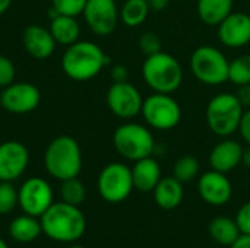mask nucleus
<instances>
[{
	"label": "nucleus",
	"mask_w": 250,
	"mask_h": 248,
	"mask_svg": "<svg viewBox=\"0 0 250 248\" xmlns=\"http://www.w3.org/2000/svg\"><path fill=\"white\" fill-rule=\"evenodd\" d=\"M0 248H9V246H7V243L0 237Z\"/></svg>",
	"instance_id": "obj_41"
},
{
	"label": "nucleus",
	"mask_w": 250,
	"mask_h": 248,
	"mask_svg": "<svg viewBox=\"0 0 250 248\" xmlns=\"http://www.w3.org/2000/svg\"><path fill=\"white\" fill-rule=\"evenodd\" d=\"M141 115L149 129L170 132L182 121V107L171 94L154 92L144 99Z\"/></svg>",
	"instance_id": "obj_8"
},
{
	"label": "nucleus",
	"mask_w": 250,
	"mask_h": 248,
	"mask_svg": "<svg viewBox=\"0 0 250 248\" xmlns=\"http://www.w3.org/2000/svg\"><path fill=\"white\" fill-rule=\"evenodd\" d=\"M113 146L116 152L132 162L152 156L155 152V139L146 124L125 121L113 133Z\"/></svg>",
	"instance_id": "obj_5"
},
{
	"label": "nucleus",
	"mask_w": 250,
	"mask_h": 248,
	"mask_svg": "<svg viewBox=\"0 0 250 248\" xmlns=\"http://www.w3.org/2000/svg\"><path fill=\"white\" fill-rule=\"evenodd\" d=\"M18 206V190L10 181H0V215L13 212Z\"/></svg>",
	"instance_id": "obj_29"
},
{
	"label": "nucleus",
	"mask_w": 250,
	"mask_h": 248,
	"mask_svg": "<svg viewBox=\"0 0 250 248\" xmlns=\"http://www.w3.org/2000/svg\"><path fill=\"white\" fill-rule=\"evenodd\" d=\"M236 222H237V227L242 234L250 235V202L245 203L239 209V212L236 215Z\"/></svg>",
	"instance_id": "obj_33"
},
{
	"label": "nucleus",
	"mask_w": 250,
	"mask_h": 248,
	"mask_svg": "<svg viewBox=\"0 0 250 248\" xmlns=\"http://www.w3.org/2000/svg\"><path fill=\"white\" fill-rule=\"evenodd\" d=\"M245 108L236 94L221 92L212 96L205 110L208 129L218 137H230L239 130Z\"/></svg>",
	"instance_id": "obj_6"
},
{
	"label": "nucleus",
	"mask_w": 250,
	"mask_h": 248,
	"mask_svg": "<svg viewBox=\"0 0 250 248\" xmlns=\"http://www.w3.org/2000/svg\"><path fill=\"white\" fill-rule=\"evenodd\" d=\"M199 168H201L199 161L195 156L183 155V156L177 158L173 165V177L176 180H179L182 184L190 183L192 180H195L198 177Z\"/></svg>",
	"instance_id": "obj_26"
},
{
	"label": "nucleus",
	"mask_w": 250,
	"mask_h": 248,
	"mask_svg": "<svg viewBox=\"0 0 250 248\" xmlns=\"http://www.w3.org/2000/svg\"><path fill=\"white\" fill-rule=\"evenodd\" d=\"M116 1H120V0H116Z\"/></svg>",
	"instance_id": "obj_43"
},
{
	"label": "nucleus",
	"mask_w": 250,
	"mask_h": 248,
	"mask_svg": "<svg viewBox=\"0 0 250 248\" xmlns=\"http://www.w3.org/2000/svg\"><path fill=\"white\" fill-rule=\"evenodd\" d=\"M230 248H250V235L242 234Z\"/></svg>",
	"instance_id": "obj_38"
},
{
	"label": "nucleus",
	"mask_w": 250,
	"mask_h": 248,
	"mask_svg": "<svg viewBox=\"0 0 250 248\" xmlns=\"http://www.w3.org/2000/svg\"><path fill=\"white\" fill-rule=\"evenodd\" d=\"M97 189L100 196L108 203L125 202L133 187L132 168L123 162H110L98 174Z\"/></svg>",
	"instance_id": "obj_9"
},
{
	"label": "nucleus",
	"mask_w": 250,
	"mask_h": 248,
	"mask_svg": "<svg viewBox=\"0 0 250 248\" xmlns=\"http://www.w3.org/2000/svg\"><path fill=\"white\" fill-rule=\"evenodd\" d=\"M22 45L31 57L37 60H45L53 56L57 42L54 41L48 28L31 23L22 31Z\"/></svg>",
	"instance_id": "obj_17"
},
{
	"label": "nucleus",
	"mask_w": 250,
	"mask_h": 248,
	"mask_svg": "<svg viewBox=\"0 0 250 248\" xmlns=\"http://www.w3.org/2000/svg\"><path fill=\"white\" fill-rule=\"evenodd\" d=\"M151 7L148 0H123L122 7L119 9L120 20L127 28L141 26L149 16Z\"/></svg>",
	"instance_id": "obj_25"
},
{
	"label": "nucleus",
	"mask_w": 250,
	"mask_h": 248,
	"mask_svg": "<svg viewBox=\"0 0 250 248\" xmlns=\"http://www.w3.org/2000/svg\"><path fill=\"white\" fill-rule=\"evenodd\" d=\"M13 0H0V16H3L12 6Z\"/></svg>",
	"instance_id": "obj_40"
},
{
	"label": "nucleus",
	"mask_w": 250,
	"mask_h": 248,
	"mask_svg": "<svg viewBox=\"0 0 250 248\" xmlns=\"http://www.w3.org/2000/svg\"><path fill=\"white\" fill-rule=\"evenodd\" d=\"M67 248H85V247H82V246H78V244H75V246H70V247H67Z\"/></svg>",
	"instance_id": "obj_42"
},
{
	"label": "nucleus",
	"mask_w": 250,
	"mask_h": 248,
	"mask_svg": "<svg viewBox=\"0 0 250 248\" xmlns=\"http://www.w3.org/2000/svg\"><path fill=\"white\" fill-rule=\"evenodd\" d=\"M237 132L240 133V136H242V139L246 142V145H250V108L245 110Z\"/></svg>",
	"instance_id": "obj_34"
},
{
	"label": "nucleus",
	"mask_w": 250,
	"mask_h": 248,
	"mask_svg": "<svg viewBox=\"0 0 250 248\" xmlns=\"http://www.w3.org/2000/svg\"><path fill=\"white\" fill-rule=\"evenodd\" d=\"M53 203V189L42 177H31L18 189V206L26 215L40 218Z\"/></svg>",
	"instance_id": "obj_11"
},
{
	"label": "nucleus",
	"mask_w": 250,
	"mask_h": 248,
	"mask_svg": "<svg viewBox=\"0 0 250 248\" xmlns=\"http://www.w3.org/2000/svg\"><path fill=\"white\" fill-rule=\"evenodd\" d=\"M154 200L164 210H173L180 206L185 197L183 184L174 177H164L154 189Z\"/></svg>",
	"instance_id": "obj_20"
},
{
	"label": "nucleus",
	"mask_w": 250,
	"mask_h": 248,
	"mask_svg": "<svg viewBox=\"0 0 250 248\" xmlns=\"http://www.w3.org/2000/svg\"><path fill=\"white\" fill-rule=\"evenodd\" d=\"M242 155H243V146L234 139L223 137L221 142H218L209 152V165L211 170L229 174L230 171L236 170L242 164Z\"/></svg>",
	"instance_id": "obj_18"
},
{
	"label": "nucleus",
	"mask_w": 250,
	"mask_h": 248,
	"mask_svg": "<svg viewBox=\"0 0 250 248\" xmlns=\"http://www.w3.org/2000/svg\"><path fill=\"white\" fill-rule=\"evenodd\" d=\"M82 16L89 31L98 37L113 34L120 20L116 0H88Z\"/></svg>",
	"instance_id": "obj_12"
},
{
	"label": "nucleus",
	"mask_w": 250,
	"mask_h": 248,
	"mask_svg": "<svg viewBox=\"0 0 250 248\" xmlns=\"http://www.w3.org/2000/svg\"><path fill=\"white\" fill-rule=\"evenodd\" d=\"M42 234L40 218H34L31 215L16 216L9 225V235L13 241L21 244H29L35 241Z\"/></svg>",
	"instance_id": "obj_23"
},
{
	"label": "nucleus",
	"mask_w": 250,
	"mask_h": 248,
	"mask_svg": "<svg viewBox=\"0 0 250 248\" xmlns=\"http://www.w3.org/2000/svg\"><path fill=\"white\" fill-rule=\"evenodd\" d=\"M15 76H16V69L13 61L0 54V88H6L10 83L15 82Z\"/></svg>",
	"instance_id": "obj_32"
},
{
	"label": "nucleus",
	"mask_w": 250,
	"mask_h": 248,
	"mask_svg": "<svg viewBox=\"0 0 250 248\" xmlns=\"http://www.w3.org/2000/svg\"><path fill=\"white\" fill-rule=\"evenodd\" d=\"M220 42L227 48H242L250 42V15L231 12L218 26Z\"/></svg>",
	"instance_id": "obj_15"
},
{
	"label": "nucleus",
	"mask_w": 250,
	"mask_h": 248,
	"mask_svg": "<svg viewBox=\"0 0 250 248\" xmlns=\"http://www.w3.org/2000/svg\"><path fill=\"white\" fill-rule=\"evenodd\" d=\"M152 12H164L170 6V0H148Z\"/></svg>",
	"instance_id": "obj_37"
},
{
	"label": "nucleus",
	"mask_w": 250,
	"mask_h": 248,
	"mask_svg": "<svg viewBox=\"0 0 250 248\" xmlns=\"http://www.w3.org/2000/svg\"><path fill=\"white\" fill-rule=\"evenodd\" d=\"M42 234L59 243L78 241L86 229V219L79 206L66 202H54L40 216Z\"/></svg>",
	"instance_id": "obj_2"
},
{
	"label": "nucleus",
	"mask_w": 250,
	"mask_h": 248,
	"mask_svg": "<svg viewBox=\"0 0 250 248\" xmlns=\"http://www.w3.org/2000/svg\"><path fill=\"white\" fill-rule=\"evenodd\" d=\"M60 64L69 79L86 82L97 77L103 69L110 64V57L97 42L79 39L66 47Z\"/></svg>",
	"instance_id": "obj_1"
},
{
	"label": "nucleus",
	"mask_w": 250,
	"mask_h": 248,
	"mask_svg": "<svg viewBox=\"0 0 250 248\" xmlns=\"http://www.w3.org/2000/svg\"><path fill=\"white\" fill-rule=\"evenodd\" d=\"M229 82L236 86L250 83V54H240L230 60Z\"/></svg>",
	"instance_id": "obj_28"
},
{
	"label": "nucleus",
	"mask_w": 250,
	"mask_h": 248,
	"mask_svg": "<svg viewBox=\"0 0 250 248\" xmlns=\"http://www.w3.org/2000/svg\"><path fill=\"white\" fill-rule=\"evenodd\" d=\"M138 47H139V51L145 57H149L152 54L163 51V41L155 32L146 31V32L141 34V37L138 39Z\"/></svg>",
	"instance_id": "obj_30"
},
{
	"label": "nucleus",
	"mask_w": 250,
	"mask_h": 248,
	"mask_svg": "<svg viewBox=\"0 0 250 248\" xmlns=\"http://www.w3.org/2000/svg\"><path fill=\"white\" fill-rule=\"evenodd\" d=\"M41 102L40 89L29 82H13L1 89L0 105L10 114H28Z\"/></svg>",
	"instance_id": "obj_13"
},
{
	"label": "nucleus",
	"mask_w": 250,
	"mask_h": 248,
	"mask_svg": "<svg viewBox=\"0 0 250 248\" xmlns=\"http://www.w3.org/2000/svg\"><path fill=\"white\" fill-rule=\"evenodd\" d=\"M236 96H237L239 102L242 104V107H243L245 110L250 108V83L237 86Z\"/></svg>",
	"instance_id": "obj_36"
},
{
	"label": "nucleus",
	"mask_w": 250,
	"mask_h": 248,
	"mask_svg": "<svg viewBox=\"0 0 250 248\" xmlns=\"http://www.w3.org/2000/svg\"><path fill=\"white\" fill-rule=\"evenodd\" d=\"M141 72L145 83L158 94H174L185 77L180 61L166 51L145 57Z\"/></svg>",
	"instance_id": "obj_4"
},
{
	"label": "nucleus",
	"mask_w": 250,
	"mask_h": 248,
	"mask_svg": "<svg viewBox=\"0 0 250 248\" xmlns=\"http://www.w3.org/2000/svg\"><path fill=\"white\" fill-rule=\"evenodd\" d=\"M198 193L208 205L223 206L230 202L233 196V186L226 174L211 170L199 177Z\"/></svg>",
	"instance_id": "obj_16"
},
{
	"label": "nucleus",
	"mask_w": 250,
	"mask_h": 248,
	"mask_svg": "<svg viewBox=\"0 0 250 248\" xmlns=\"http://www.w3.org/2000/svg\"><path fill=\"white\" fill-rule=\"evenodd\" d=\"M105 102L108 110L117 118L127 121L141 114L144 96L141 91L129 80L113 82L107 89Z\"/></svg>",
	"instance_id": "obj_10"
},
{
	"label": "nucleus",
	"mask_w": 250,
	"mask_h": 248,
	"mask_svg": "<svg viewBox=\"0 0 250 248\" xmlns=\"http://www.w3.org/2000/svg\"><path fill=\"white\" fill-rule=\"evenodd\" d=\"M29 164L28 148L18 140L0 143V181H15L23 175Z\"/></svg>",
	"instance_id": "obj_14"
},
{
	"label": "nucleus",
	"mask_w": 250,
	"mask_h": 248,
	"mask_svg": "<svg viewBox=\"0 0 250 248\" xmlns=\"http://www.w3.org/2000/svg\"><path fill=\"white\" fill-rule=\"evenodd\" d=\"M44 168L56 180L75 178L82 170V149L72 136L54 137L44 151Z\"/></svg>",
	"instance_id": "obj_3"
},
{
	"label": "nucleus",
	"mask_w": 250,
	"mask_h": 248,
	"mask_svg": "<svg viewBox=\"0 0 250 248\" xmlns=\"http://www.w3.org/2000/svg\"><path fill=\"white\" fill-rule=\"evenodd\" d=\"M60 197L62 202H66L69 205L73 206H81L86 197V189L83 186V183L75 177V178H69L64 181H60Z\"/></svg>",
	"instance_id": "obj_27"
},
{
	"label": "nucleus",
	"mask_w": 250,
	"mask_h": 248,
	"mask_svg": "<svg viewBox=\"0 0 250 248\" xmlns=\"http://www.w3.org/2000/svg\"><path fill=\"white\" fill-rule=\"evenodd\" d=\"M208 231L215 243H218L220 246H226V247H231L234 241L242 235L236 219L233 221L227 216L214 218L209 222Z\"/></svg>",
	"instance_id": "obj_24"
},
{
	"label": "nucleus",
	"mask_w": 250,
	"mask_h": 248,
	"mask_svg": "<svg viewBox=\"0 0 250 248\" xmlns=\"http://www.w3.org/2000/svg\"><path fill=\"white\" fill-rule=\"evenodd\" d=\"M88 0H51V7H54L62 15L79 16L83 12V7Z\"/></svg>",
	"instance_id": "obj_31"
},
{
	"label": "nucleus",
	"mask_w": 250,
	"mask_h": 248,
	"mask_svg": "<svg viewBox=\"0 0 250 248\" xmlns=\"http://www.w3.org/2000/svg\"><path fill=\"white\" fill-rule=\"evenodd\" d=\"M242 164L245 167L250 168V145H248L246 148H243V155H242Z\"/></svg>",
	"instance_id": "obj_39"
},
{
	"label": "nucleus",
	"mask_w": 250,
	"mask_h": 248,
	"mask_svg": "<svg viewBox=\"0 0 250 248\" xmlns=\"http://www.w3.org/2000/svg\"><path fill=\"white\" fill-rule=\"evenodd\" d=\"M234 0H196L198 18L208 26H218L231 12Z\"/></svg>",
	"instance_id": "obj_22"
},
{
	"label": "nucleus",
	"mask_w": 250,
	"mask_h": 248,
	"mask_svg": "<svg viewBox=\"0 0 250 248\" xmlns=\"http://www.w3.org/2000/svg\"><path fill=\"white\" fill-rule=\"evenodd\" d=\"M48 29H50L54 41L59 45H64V47H69L73 42L79 41V37H81V25H79L76 16L59 13L57 16L50 19Z\"/></svg>",
	"instance_id": "obj_21"
},
{
	"label": "nucleus",
	"mask_w": 250,
	"mask_h": 248,
	"mask_svg": "<svg viewBox=\"0 0 250 248\" xmlns=\"http://www.w3.org/2000/svg\"><path fill=\"white\" fill-rule=\"evenodd\" d=\"M132 178H133V187L136 190L142 193L154 191V189L163 178L158 161L154 159L152 156H148L133 162Z\"/></svg>",
	"instance_id": "obj_19"
},
{
	"label": "nucleus",
	"mask_w": 250,
	"mask_h": 248,
	"mask_svg": "<svg viewBox=\"0 0 250 248\" xmlns=\"http://www.w3.org/2000/svg\"><path fill=\"white\" fill-rule=\"evenodd\" d=\"M190 72L198 82L207 86H220L229 80L230 60L214 45H199L190 56Z\"/></svg>",
	"instance_id": "obj_7"
},
{
	"label": "nucleus",
	"mask_w": 250,
	"mask_h": 248,
	"mask_svg": "<svg viewBox=\"0 0 250 248\" xmlns=\"http://www.w3.org/2000/svg\"><path fill=\"white\" fill-rule=\"evenodd\" d=\"M110 77L113 82H126L129 80V69L123 64H114L110 69Z\"/></svg>",
	"instance_id": "obj_35"
}]
</instances>
